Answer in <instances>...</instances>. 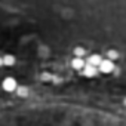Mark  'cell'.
I'll use <instances>...</instances> for the list:
<instances>
[{"label":"cell","instance_id":"1","mask_svg":"<svg viewBox=\"0 0 126 126\" xmlns=\"http://www.w3.org/2000/svg\"><path fill=\"white\" fill-rule=\"evenodd\" d=\"M2 88H3V91H6V92H15L16 88H18V83H16V80H15L14 77H6V79H3V82H2Z\"/></svg>","mask_w":126,"mask_h":126},{"label":"cell","instance_id":"2","mask_svg":"<svg viewBox=\"0 0 126 126\" xmlns=\"http://www.w3.org/2000/svg\"><path fill=\"white\" fill-rule=\"evenodd\" d=\"M99 70H101V73H111V71L114 70L113 61H110V59H102L101 64H99Z\"/></svg>","mask_w":126,"mask_h":126},{"label":"cell","instance_id":"3","mask_svg":"<svg viewBox=\"0 0 126 126\" xmlns=\"http://www.w3.org/2000/svg\"><path fill=\"white\" fill-rule=\"evenodd\" d=\"M2 61H3V65H6V67H12V65H15V62H16L15 56L11 55V53H6L5 56H2Z\"/></svg>","mask_w":126,"mask_h":126},{"label":"cell","instance_id":"4","mask_svg":"<svg viewBox=\"0 0 126 126\" xmlns=\"http://www.w3.org/2000/svg\"><path fill=\"white\" fill-rule=\"evenodd\" d=\"M86 65V62L83 61V58H74L71 61V67L74 70H83V67Z\"/></svg>","mask_w":126,"mask_h":126},{"label":"cell","instance_id":"5","mask_svg":"<svg viewBox=\"0 0 126 126\" xmlns=\"http://www.w3.org/2000/svg\"><path fill=\"white\" fill-rule=\"evenodd\" d=\"M83 74H85L86 77H94V76L96 74V67H92V65L86 64V65L83 67Z\"/></svg>","mask_w":126,"mask_h":126},{"label":"cell","instance_id":"6","mask_svg":"<svg viewBox=\"0 0 126 126\" xmlns=\"http://www.w3.org/2000/svg\"><path fill=\"white\" fill-rule=\"evenodd\" d=\"M101 61H102V58H101L99 55H92V56H89V59H88V64L92 65V67H99Z\"/></svg>","mask_w":126,"mask_h":126},{"label":"cell","instance_id":"7","mask_svg":"<svg viewBox=\"0 0 126 126\" xmlns=\"http://www.w3.org/2000/svg\"><path fill=\"white\" fill-rule=\"evenodd\" d=\"M15 92L18 94V96H22V98H25V96L28 95V89H27L25 86H18Z\"/></svg>","mask_w":126,"mask_h":126},{"label":"cell","instance_id":"8","mask_svg":"<svg viewBox=\"0 0 126 126\" xmlns=\"http://www.w3.org/2000/svg\"><path fill=\"white\" fill-rule=\"evenodd\" d=\"M74 55H76V58H83L85 49H83V47H76V49H74Z\"/></svg>","mask_w":126,"mask_h":126},{"label":"cell","instance_id":"9","mask_svg":"<svg viewBox=\"0 0 126 126\" xmlns=\"http://www.w3.org/2000/svg\"><path fill=\"white\" fill-rule=\"evenodd\" d=\"M117 56H119V55H117L114 50H110V52H108V59H110V61L114 59V58H117Z\"/></svg>","mask_w":126,"mask_h":126},{"label":"cell","instance_id":"10","mask_svg":"<svg viewBox=\"0 0 126 126\" xmlns=\"http://www.w3.org/2000/svg\"><path fill=\"white\" fill-rule=\"evenodd\" d=\"M0 67H3V61H2V56H0Z\"/></svg>","mask_w":126,"mask_h":126}]
</instances>
